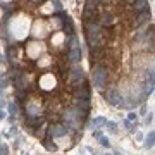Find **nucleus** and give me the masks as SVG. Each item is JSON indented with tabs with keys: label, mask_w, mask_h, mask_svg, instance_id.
<instances>
[{
	"label": "nucleus",
	"mask_w": 155,
	"mask_h": 155,
	"mask_svg": "<svg viewBox=\"0 0 155 155\" xmlns=\"http://www.w3.org/2000/svg\"><path fill=\"white\" fill-rule=\"evenodd\" d=\"M24 95H26V93H22V91L19 90V91H17V100H22V98H24Z\"/></svg>",
	"instance_id": "24"
},
{
	"label": "nucleus",
	"mask_w": 155,
	"mask_h": 155,
	"mask_svg": "<svg viewBox=\"0 0 155 155\" xmlns=\"http://www.w3.org/2000/svg\"><path fill=\"white\" fill-rule=\"evenodd\" d=\"M93 85L97 90H104L107 85V67L102 64L93 66Z\"/></svg>",
	"instance_id": "2"
},
{
	"label": "nucleus",
	"mask_w": 155,
	"mask_h": 155,
	"mask_svg": "<svg viewBox=\"0 0 155 155\" xmlns=\"http://www.w3.org/2000/svg\"><path fill=\"white\" fill-rule=\"evenodd\" d=\"M107 155H109V154H107Z\"/></svg>",
	"instance_id": "30"
},
{
	"label": "nucleus",
	"mask_w": 155,
	"mask_h": 155,
	"mask_svg": "<svg viewBox=\"0 0 155 155\" xmlns=\"http://www.w3.org/2000/svg\"><path fill=\"white\" fill-rule=\"evenodd\" d=\"M62 117H64V126L72 131V129H79V128H81V119H85L86 114H83L81 110H78V109L74 107V109L64 110Z\"/></svg>",
	"instance_id": "1"
},
{
	"label": "nucleus",
	"mask_w": 155,
	"mask_h": 155,
	"mask_svg": "<svg viewBox=\"0 0 155 155\" xmlns=\"http://www.w3.org/2000/svg\"><path fill=\"white\" fill-rule=\"evenodd\" d=\"M45 131H47V128H45V126H43V128H40V129H38V131H36V135H38V136H40V138H43V140H45Z\"/></svg>",
	"instance_id": "19"
},
{
	"label": "nucleus",
	"mask_w": 155,
	"mask_h": 155,
	"mask_svg": "<svg viewBox=\"0 0 155 155\" xmlns=\"http://www.w3.org/2000/svg\"><path fill=\"white\" fill-rule=\"evenodd\" d=\"M0 79H2V72H0Z\"/></svg>",
	"instance_id": "29"
},
{
	"label": "nucleus",
	"mask_w": 155,
	"mask_h": 155,
	"mask_svg": "<svg viewBox=\"0 0 155 155\" xmlns=\"http://www.w3.org/2000/svg\"><path fill=\"white\" fill-rule=\"evenodd\" d=\"M69 60H71L74 66L81 60V48H79V45H78V47L69 48Z\"/></svg>",
	"instance_id": "10"
},
{
	"label": "nucleus",
	"mask_w": 155,
	"mask_h": 155,
	"mask_svg": "<svg viewBox=\"0 0 155 155\" xmlns=\"http://www.w3.org/2000/svg\"><path fill=\"white\" fill-rule=\"evenodd\" d=\"M124 126H126L128 129H131V131H133V123H131V121H124Z\"/></svg>",
	"instance_id": "22"
},
{
	"label": "nucleus",
	"mask_w": 155,
	"mask_h": 155,
	"mask_svg": "<svg viewBox=\"0 0 155 155\" xmlns=\"http://www.w3.org/2000/svg\"><path fill=\"white\" fill-rule=\"evenodd\" d=\"M154 140H155V133L150 131L148 136H147V141H145V148H152L154 147Z\"/></svg>",
	"instance_id": "15"
},
{
	"label": "nucleus",
	"mask_w": 155,
	"mask_h": 155,
	"mask_svg": "<svg viewBox=\"0 0 155 155\" xmlns=\"http://www.w3.org/2000/svg\"><path fill=\"white\" fill-rule=\"evenodd\" d=\"M2 107H3V102H0V109H2Z\"/></svg>",
	"instance_id": "28"
},
{
	"label": "nucleus",
	"mask_w": 155,
	"mask_h": 155,
	"mask_svg": "<svg viewBox=\"0 0 155 155\" xmlns=\"http://www.w3.org/2000/svg\"><path fill=\"white\" fill-rule=\"evenodd\" d=\"M148 19H150V10H148V9H147V10H143V12H138V14H136V19L133 21V26H135V28H138L140 24L147 22Z\"/></svg>",
	"instance_id": "9"
},
{
	"label": "nucleus",
	"mask_w": 155,
	"mask_h": 155,
	"mask_svg": "<svg viewBox=\"0 0 155 155\" xmlns=\"http://www.w3.org/2000/svg\"><path fill=\"white\" fill-rule=\"evenodd\" d=\"M74 95L78 100H90V85L85 81L81 86H74Z\"/></svg>",
	"instance_id": "6"
},
{
	"label": "nucleus",
	"mask_w": 155,
	"mask_h": 155,
	"mask_svg": "<svg viewBox=\"0 0 155 155\" xmlns=\"http://www.w3.org/2000/svg\"><path fill=\"white\" fill-rule=\"evenodd\" d=\"M9 112H10V116H16L17 114V105L16 104H9Z\"/></svg>",
	"instance_id": "16"
},
{
	"label": "nucleus",
	"mask_w": 155,
	"mask_h": 155,
	"mask_svg": "<svg viewBox=\"0 0 155 155\" xmlns=\"http://www.w3.org/2000/svg\"><path fill=\"white\" fill-rule=\"evenodd\" d=\"M114 22H116L114 16H112L110 12H107V10H105V12H100V14H98V17H97V24H98L100 28H104V29H105V28H109V26H112Z\"/></svg>",
	"instance_id": "4"
},
{
	"label": "nucleus",
	"mask_w": 155,
	"mask_h": 155,
	"mask_svg": "<svg viewBox=\"0 0 155 155\" xmlns=\"http://www.w3.org/2000/svg\"><path fill=\"white\" fill-rule=\"evenodd\" d=\"M90 57H91V64H100L102 59L105 57V47H97V48H90Z\"/></svg>",
	"instance_id": "7"
},
{
	"label": "nucleus",
	"mask_w": 155,
	"mask_h": 155,
	"mask_svg": "<svg viewBox=\"0 0 155 155\" xmlns=\"http://www.w3.org/2000/svg\"><path fill=\"white\" fill-rule=\"evenodd\" d=\"M114 155H123V154H121V152H116V154H114Z\"/></svg>",
	"instance_id": "27"
},
{
	"label": "nucleus",
	"mask_w": 155,
	"mask_h": 155,
	"mask_svg": "<svg viewBox=\"0 0 155 155\" xmlns=\"http://www.w3.org/2000/svg\"><path fill=\"white\" fill-rule=\"evenodd\" d=\"M105 126H109V131H110V133H116V131H117L116 124H114V123H110V121H107V124H105Z\"/></svg>",
	"instance_id": "17"
},
{
	"label": "nucleus",
	"mask_w": 155,
	"mask_h": 155,
	"mask_svg": "<svg viewBox=\"0 0 155 155\" xmlns=\"http://www.w3.org/2000/svg\"><path fill=\"white\" fill-rule=\"evenodd\" d=\"M69 79L74 86H79V83H85V71L79 66H74L69 72Z\"/></svg>",
	"instance_id": "3"
},
{
	"label": "nucleus",
	"mask_w": 155,
	"mask_h": 155,
	"mask_svg": "<svg viewBox=\"0 0 155 155\" xmlns=\"http://www.w3.org/2000/svg\"><path fill=\"white\" fill-rule=\"evenodd\" d=\"M3 119H5V112L0 109V121H3Z\"/></svg>",
	"instance_id": "25"
},
{
	"label": "nucleus",
	"mask_w": 155,
	"mask_h": 155,
	"mask_svg": "<svg viewBox=\"0 0 155 155\" xmlns=\"http://www.w3.org/2000/svg\"><path fill=\"white\" fill-rule=\"evenodd\" d=\"M62 29L71 36V35H74V26H72V22H71V17L67 16V14H62Z\"/></svg>",
	"instance_id": "8"
},
{
	"label": "nucleus",
	"mask_w": 155,
	"mask_h": 155,
	"mask_svg": "<svg viewBox=\"0 0 155 155\" xmlns=\"http://www.w3.org/2000/svg\"><path fill=\"white\" fill-rule=\"evenodd\" d=\"M136 117H138V116H136L135 112H129V114H128V121H136Z\"/></svg>",
	"instance_id": "20"
},
{
	"label": "nucleus",
	"mask_w": 155,
	"mask_h": 155,
	"mask_svg": "<svg viewBox=\"0 0 155 155\" xmlns=\"http://www.w3.org/2000/svg\"><path fill=\"white\" fill-rule=\"evenodd\" d=\"M76 109L81 110L83 114H88V110H90V100H78L76 98Z\"/></svg>",
	"instance_id": "12"
},
{
	"label": "nucleus",
	"mask_w": 155,
	"mask_h": 155,
	"mask_svg": "<svg viewBox=\"0 0 155 155\" xmlns=\"http://www.w3.org/2000/svg\"><path fill=\"white\" fill-rule=\"evenodd\" d=\"M98 140H100V145L102 147H109V138L107 136H100Z\"/></svg>",
	"instance_id": "18"
},
{
	"label": "nucleus",
	"mask_w": 155,
	"mask_h": 155,
	"mask_svg": "<svg viewBox=\"0 0 155 155\" xmlns=\"http://www.w3.org/2000/svg\"><path fill=\"white\" fill-rule=\"evenodd\" d=\"M0 155H7V147L5 145H0Z\"/></svg>",
	"instance_id": "21"
},
{
	"label": "nucleus",
	"mask_w": 155,
	"mask_h": 155,
	"mask_svg": "<svg viewBox=\"0 0 155 155\" xmlns=\"http://www.w3.org/2000/svg\"><path fill=\"white\" fill-rule=\"evenodd\" d=\"M105 124H107V119L105 117H97V119H93L90 123L91 128H100V126H105Z\"/></svg>",
	"instance_id": "13"
},
{
	"label": "nucleus",
	"mask_w": 155,
	"mask_h": 155,
	"mask_svg": "<svg viewBox=\"0 0 155 155\" xmlns=\"http://www.w3.org/2000/svg\"><path fill=\"white\" fill-rule=\"evenodd\" d=\"M105 100H107L110 105L119 107V104L123 102V97H121V93H119L116 88H109V90H107V93H105Z\"/></svg>",
	"instance_id": "5"
},
{
	"label": "nucleus",
	"mask_w": 155,
	"mask_h": 155,
	"mask_svg": "<svg viewBox=\"0 0 155 155\" xmlns=\"http://www.w3.org/2000/svg\"><path fill=\"white\" fill-rule=\"evenodd\" d=\"M93 2L97 3V7H98V5H105V3H107V0H93Z\"/></svg>",
	"instance_id": "23"
},
{
	"label": "nucleus",
	"mask_w": 155,
	"mask_h": 155,
	"mask_svg": "<svg viewBox=\"0 0 155 155\" xmlns=\"http://www.w3.org/2000/svg\"><path fill=\"white\" fill-rule=\"evenodd\" d=\"M26 123H28L29 128H38V126L41 124V119H38V117H28Z\"/></svg>",
	"instance_id": "14"
},
{
	"label": "nucleus",
	"mask_w": 155,
	"mask_h": 155,
	"mask_svg": "<svg viewBox=\"0 0 155 155\" xmlns=\"http://www.w3.org/2000/svg\"><path fill=\"white\" fill-rule=\"evenodd\" d=\"M124 2H128V3H133V2H135V0H124Z\"/></svg>",
	"instance_id": "26"
},
{
	"label": "nucleus",
	"mask_w": 155,
	"mask_h": 155,
	"mask_svg": "<svg viewBox=\"0 0 155 155\" xmlns=\"http://www.w3.org/2000/svg\"><path fill=\"white\" fill-rule=\"evenodd\" d=\"M131 5H133V10L138 14V12H143L148 9V0H135Z\"/></svg>",
	"instance_id": "11"
}]
</instances>
